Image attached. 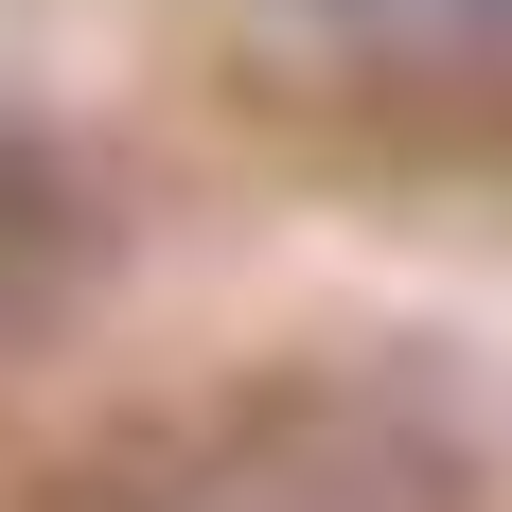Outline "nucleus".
<instances>
[{
	"label": "nucleus",
	"instance_id": "obj_1",
	"mask_svg": "<svg viewBox=\"0 0 512 512\" xmlns=\"http://www.w3.org/2000/svg\"><path fill=\"white\" fill-rule=\"evenodd\" d=\"M71 512H477V477L407 389L283 371V389H230V407L124 442Z\"/></svg>",
	"mask_w": 512,
	"mask_h": 512
},
{
	"label": "nucleus",
	"instance_id": "obj_2",
	"mask_svg": "<svg viewBox=\"0 0 512 512\" xmlns=\"http://www.w3.org/2000/svg\"><path fill=\"white\" fill-rule=\"evenodd\" d=\"M106 265H124L106 177L71 142H36V124H0V371L36 354V336H71V301H89Z\"/></svg>",
	"mask_w": 512,
	"mask_h": 512
}]
</instances>
